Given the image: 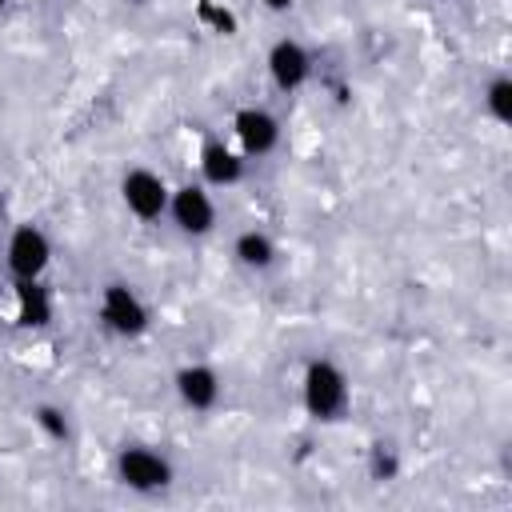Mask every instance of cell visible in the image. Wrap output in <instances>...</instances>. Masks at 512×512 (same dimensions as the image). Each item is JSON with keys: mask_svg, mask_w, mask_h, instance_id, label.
<instances>
[{"mask_svg": "<svg viewBox=\"0 0 512 512\" xmlns=\"http://www.w3.org/2000/svg\"><path fill=\"white\" fill-rule=\"evenodd\" d=\"M128 4H148V0H128Z\"/></svg>", "mask_w": 512, "mask_h": 512, "instance_id": "cell-19", "label": "cell"}, {"mask_svg": "<svg viewBox=\"0 0 512 512\" xmlns=\"http://www.w3.org/2000/svg\"><path fill=\"white\" fill-rule=\"evenodd\" d=\"M276 256H280V248H276V240L264 228H244L232 240V260L240 268H248V272H268L276 264Z\"/></svg>", "mask_w": 512, "mask_h": 512, "instance_id": "cell-12", "label": "cell"}, {"mask_svg": "<svg viewBox=\"0 0 512 512\" xmlns=\"http://www.w3.org/2000/svg\"><path fill=\"white\" fill-rule=\"evenodd\" d=\"M16 324L28 332H40L52 324V292L44 288V280H16Z\"/></svg>", "mask_w": 512, "mask_h": 512, "instance_id": "cell-11", "label": "cell"}, {"mask_svg": "<svg viewBox=\"0 0 512 512\" xmlns=\"http://www.w3.org/2000/svg\"><path fill=\"white\" fill-rule=\"evenodd\" d=\"M196 164H200V184H208V188H232V184L244 180L248 156H244L240 148L224 144L220 136H204Z\"/></svg>", "mask_w": 512, "mask_h": 512, "instance_id": "cell-9", "label": "cell"}, {"mask_svg": "<svg viewBox=\"0 0 512 512\" xmlns=\"http://www.w3.org/2000/svg\"><path fill=\"white\" fill-rule=\"evenodd\" d=\"M232 136H236V148L248 160L252 156H268L280 144V120L264 104H244V108L232 112Z\"/></svg>", "mask_w": 512, "mask_h": 512, "instance_id": "cell-7", "label": "cell"}, {"mask_svg": "<svg viewBox=\"0 0 512 512\" xmlns=\"http://www.w3.org/2000/svg\"><path fill=\"white\" fill-rule=\"evenodd\" d=\"M4 8H8V0H0V12H4Z\"/></svg>", "mask_w": 512, "mask_h": 512, "instance_id": "cell-20", "label": "cell"}, {"mask_svg": "<svg viewBox=\"0 0 512 512\" xmlns=\"http://www.w3.org/2000/svg\"><path fill=\"white\" fill-rule=\"evenodd\" d=\"M168 196H172V188H168L164 176L152 172V168H128V172L120 176V200H124V208H128L136 220H144V224H152V220H160V216L168 212Z\"/></svg>", "mask_w": 512, "mask_h": 512, "instance_id": "cell-6", "label": "cell"}, {"mask_svg": "<svg viewBox=\"0 0 512 512\" xmlns=\"http://www.w3.org/2000/svg\"><path fill=\"white\" fill-rule=\"evenodd\" d=\"M300 400H304V412L312 420H340L348 412V400H352V388H348V376L336 360L328 356H316L304 364V376H300Z\"/></svg>", "mask_w": 512, "mask_h": 512, "instance_id": "cell-1", "label": "cell"}, {"mask_svg": "<svg viewBox=\"0 0 512 512\" xmlns=\"http://www.w3.org/2000/svg\"><path fill=\"white\" fill-rule=\"evenodd\" d=\"M484 112L496 120V124H512V76H492L484 84Z\"/></svg>", "mask_w": 512, "mask_h": 512, "instance_id": "cell-13", "label": "cell"}, {"mask_svg": "<svg viewBox=\"0 0 512 512\" xmlns=\"http://www.w3.org/2000/svg\"><path fill=\"white\" fill-rule=\"evenodd\" d=\"M96 316H100V324H104L112 336H120V340H136V336H144V332L152 328V308H148L144 296H140L132 284H124V280H108V284L100 288Z\"/></svg>", "mask_w": 512, "mask_h": 512, "instance_id": "cell-3", "label": "cell"}, {"mask_svg": "<svg viewBox=\"0 0 512 512\" xmlns=\"http://www.w3.org/2000/svg\"><path fill=\"white\" fill-rule=\"evenodd\" d=\"M264 64H268L272 88H280V92H300V88L312 80V52H308L300 40H292V36H280V40L268 48Z\"/></svg>", "mask_w": 512, "mask_h": 512, "instance_id": "cell-8", "label": "cell"}, {"mask_svg": "<svg viewBox=\"0 0 512 512\" xmlns=\"http://www.w3.org/2000/svg\"><path fill=\"white\" fill-rule=\"evenodd\" d=\"M4 212H8V200H4V188H0V220H4Z\"/></svg>", "mask_w": 512, "mask_h": 512, "instance_id": "cell-18", "label": "cell"}, {"mask_svg": "<svg viewBox=\"0 0 512 512\" xmlns=\"http://www.w3.org/2000/svg\"><path fill=\"white\" fill-rule=\"evenodd\" d=\"M368 476L372 480H396L400 476V452L392 444H372L368 448Z\"/></svg>", "mask_w": 512, "mask_h": 512, "instance_id": "cell-15", "label": "cell"}, {"mask_svg": "<svg viewBox=\"0 0 512 512\" xmlns=\"http://www.w3.org/2000/svg\"><path fill=\"white\" fill-rule=\"evenodd\" d=\"M4 260H8L12 280H44V272L52 264V240H48V232L40 224H16L8 232Z\"/></svg>", "mask_w": 512, "mask_h": 512, "instance_id": "cell-4", "label": "cell"}, {"mask_svg": "<svg viewBox=\"0 0 512 512\" xmlns=\"http://www.w3.org/2000/svg\"><path fill=\"white\" fill-rule=\"evenodd\" d=\"M164 216L176 224L180 236L200 240V236H208L216 228V200H212L208 184H180V188H172Z\"/></svg>", "mask_w": 512, "mask_h": 512, "instance_id": "cell-5", "label": "cell"}, {"mask_svg": "<svg viewBox=\"0 0 512 512\" xmlns=\"http://www.w3.org/2000/svg\"><path fill=\"white\" fill-rule=\"evenodd\" d=\"M172 388H176V400L188 412H212L220 404V392H224L220 372L212 364H184V368H176Z\"/></svg>", "mask_w": 512, "mask_h": 512, "instance_id": "cell-10", "label": "cell"}, {"mask_svg": "<svg viewBox=\"0 0 512 512\" xmlns=\"http://www.w3.org/2000/svg\"><path fill=\"white\" fill-rule=\"evenodd\" d=\"M196 16H200L212 32H224V36H232V32H236V16H232L228 8H220L216 0H200V4H196Z\"/></svg>", "mask_w": 512, "mask_h": 512, "instance_id": "cell-16", "label": "cell"}, {"mask_svg": "<svg viewBox=\"0 0 512 512\" xmlns=\"http://www.w3.org/2000/svg\"><path fill=\"white\" fill-rule=\"evenodd\" d=\"M32 420H36V428L48 436V440H56V444H64L68 436H72V424H68V412L60 408V404H36V412H32Z\"/></svg>", "mask_w": 512, "mask_h": 512, "instance_id": "cell-14", "label": "cell"}, {"mask_svg": "<svg viewBox=\"0 0 512 512\" xmlns=\"http://www.w3.org/2000/svg\"><path fill=\"white\" fill-rule=\"evenodd\" d=\"M292 4L296 0H260V8H268V12H292Z\"/></svg>", "mask_w": 512, "mask_h": 512, "instance_id": "cell-17", "label": "cell"}, {"mask_svg": "<svg viewBox=\"0 0 512 512\" xmlns=\"http://www.w3.org/2000/svg\"><path fill=\"white\" fill-rule=\"evenodd\" d=\"M116 480L128 488V492H140V496H156V492H168L172 480H176V468L172 460L152 448V444H124L116 452Z\"/></svg>", "mask_w": 512, "mask_h": 512, "instance_id": "cell-2", "label": "cell"}]
</instances>
